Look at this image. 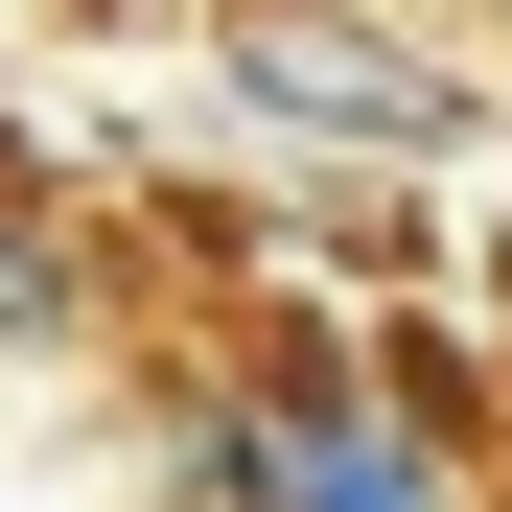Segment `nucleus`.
Instances as JSON below:
<instances>
[{"instance_id":"nucleus-1","label":"nucleus","mask_w":512,"mask_h":512,"mask_svg":"<svg viewBox=\"0 0 512 512\" xmlns=\"http://www.w3.org/2000/svg\"><path fill=\"white\" fill-rule=\"evenodd\" d=\"M187 70L256 163H396V187L489 163V47H443L419 0H210Z\"/></svg>"},{"instance_id":"nucleus-2","label":"nucleus","mask_w":512,"mask_h":512,"mask_svg":"<svg viewBox=\"0 0 512 512\" xmlns=\"http://www.w3.org/2000/svg\"><path fill=\"white\" fill-rule=\"evenodd\" d=\"M0 512H163V350H0Z\"/></svg>"},{"instance_id":"nucleus-3","label":"nucleus","mask_w":512,"mask_h":512,"mask_svg":"<svg viewBox=\"0 0 512 512\" xmlns=\"http://www.w3.org/2000/svg\"><path fill=\"white\" fill-rule=\"evenodd\" d=\"M419 24H489V47H512V0H419Z\"/></svg>"}]
</instances>
